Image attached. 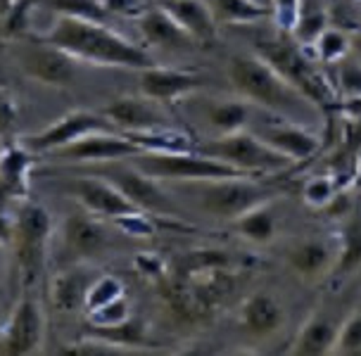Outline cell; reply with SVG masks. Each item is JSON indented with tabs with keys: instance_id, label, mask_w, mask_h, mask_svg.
I'll list each match as a JSON object with an SVG mask.
<instances>
[{
	"instance_id": "cell-27",
	"label": "cell",
	"mask_w": 361,
	"mask_h": 356,
	"mask_svg": "<svg viewBox=\"0 0 361 356\" xmlns=\"http://www.w3.org/2000/svg\"><path fill=\"white\" fill-rule=\"evenodd\" d=\"M86 333L98 335V338L126 349L128 354L138 352L143 347H152L150 335H147V326L140 319H135V316H128L126 321L117 323V326H90Z\"/></svg>"
},
{
	"instance_id": "cell-6",
	"label": "cell",
	"mask_w": 361,
	"mask_h": 356,
	"mask_svg": "<svg viewBox=\"0 0 361 356\" xmlns=\"http://www.w3.org/2000/svg\"><path fill=\"white\" fill-rule=\"evenodd\" d=\"M197 188V202L209 216L233 223L245 211L255 209L264 202L274 200V192L269 188L259 185L250 176H231L214 178L202 183H190Z\"/></svg>"
},
{
	"instance_id": "cell-8",
	"label": "cell",
	"mask_w": 361,
	"mask_h": 356,
	"mask_svg": "<svg viewBox=\"0 0 361 356\" xmlns=\"http://www.w3.org/2000/svg\"><path fill=\"white\" fill-rule=\"evenodd\" d=\"M95 166H98V169L93 173H100V176H105L107 180H112V183L143 211L157 214V216H171V219L178 216L176 204H173V200L162 190L159 180H154L152 176L143 173L128 159L102 161V164H95Z\"/></svg>"
},
{
	"instance_id": "cell-19",
	"label": "cell",
	"mask_w": 361,
	"mask_h": 356,
	"mask_svg": "<svg viewBox=\"0 0 361 356\" xmlns=\"http://www.w3.org/2000/svg\"><path fill=\"white\" fill-rule=\"evenodd\" d=\"M38 154L24 142H5L0 154V190L8 197H27L29 178L36 166Z\"/></svg>"
},
{
	"instance_id": "cell-28",
	"label": "cell",
	"mask_w": 361,
	"mask_h": 356,
	"mask_svg": "<svg viewBox=\"0 0 361 356\" xmlns=\"http://www.w3.org/2000/svg\"><path fill=\"white\" fill-rule=\"evenodd\" d=\"M252 119V102L247 100H219L207 107V121L216 135L235 133L247 128Z\"/></svg>"
},
{
	"instance_id": "cell-44",
	"label": "cell",
	"mask_w": 361,
	"mask_h": 356,
	"mask_svg": "<svg viewBox=\"0 0 361 356\" xmlns=\"http://www.w3.org/2000/svg\"><path fill=\"white\" fill-rule=\"evenodd\" d=\"M135 266H138L140 274L152 278V281H162L166 276V264L157 254H140L135 259Z\"/></svg>"
},
{
	"instance_id": "cell-18",
	"label": "cell",
	"mask_w": 361,
	"mask_h": 356,
	"mask_svg": "<svg viewBox=\"0 0 361 356\" xmlns=\"http://www.w3.org/2000/svg\"><path fill=\"white\" fill-rule=\"evenodd\" d=\"M340 323L326 312H314L302 323L290 352L295 356H328L338 342Z\"/></svg>"
},
{
	"instance_id": "cell-32",
	"label": "cell",
	"mask_w": 361,
	"mask_h": 356,
	"mask_svg": "<svg viewBox=\"0 0 361 356\" xmlns=\"http://www.w3.org/2000/svg\"><path fill=\"white\" fill-rule=\"evenodd\" d=\"M212 10L216 15V22L228 24H252L271 17V10L262 8L255 0H212Z\"/></svg>"
},
{
	"instance_id": "cell-10",
	"label": "cell",
	"mask_w": 361,
	"mask_h": 356,
	"mask_svg": "<svg viewBox=\"0 0 361 356\" xmlns=\"http://www.w3.org/2000/svg\"><path fill=\"white\" fill-rule=\"evenodd\" d=\"M19 64L27 71V76L53 88H67L76 79L74 57L36 36L24 45H19Z\"/></svg>"
},
{
	"instance_id": "cell-22",
	"label": "cell",
	"mask_w": 361,
	"mask_h": 356,
	"mask_svg": "<svg viewBox=\"0 0 361 356\" xmlns=\"http://www.w3.org/2000/svg\"><path fill=\"white\" fill-rule=\"evenodd\" d=\"M64 247L72 252L74 257H90L100 252L107 243V231L100 223V216L95 214H72L62 226Z\"/></svg>"
},
{
	"instance_id": "cell-52",
	"label": "cell",
	"mask_w": 361,
	"mask_h": 356,
	"mask_svg": "<svg viewBox=\"0 0 361 356\" xmlns=\"http://www.w3.org/2000/svg\"><path fill=\"white\" fill-rule=\"evenodd\" d=\"M0 245H3V243H0ZM0 266H3V250H0Z\"/></svg>"
},
{
	"instance_id": "cell-12",
	"label": "cell",
	"mask_w": 361,
	"mask_h": 356,
	"mask_svg": "<svg viewBox=\"0 0 361 356\" xmlns=\"http://www.w3.org/2000/svg\"><path fill=\"white\" fill-rule=\"evenodd\" d=\"M138 152L140 147L133 140H128L121 131H107L83 135L69 145L57 147L48 157L62 161V164H102V161L128 159Z\"/></svg>"
},
{
	"instance_id": "cell-38",
	"label": "cell",
	"mask_w": 361,
	"mask_h": 356,
	"mask_svg": "<svg viewBox=\"0 0 361 356\" xmlns=\"http://www.w3.org/2000/svg\"><path fill=\"white\" fill-rule=\"evenodd\" d=\"M326 27H328V15L324 10H305V5H302L300 19H298V24H295V29L290 31V36L307 48V45H312L316 41V36Z\"/></svg>"
},
{
	"instance_id": "cell-34",
	"label": "cell",
	"mask_w": 361,
	"mask_h": 356,
	"mask_svg": "<svg viewBox=\"0 0 361 356\" xmlns=\"http://www.w3.org/2000/svg\"><path fill=\"white\" fill-rule=\"evenodd\" d=\"M43 5L57 17H76L90 22H107L109 17L102 0H43Z\"/></svg>"
},
{
	"instance_id": "cell-14",
	"label": "cell",
	"mask_w": 361,
	"mask_h": 356,
	"mask_svg": "<svg viewBox=\"0 0 361 356\" xmlns=\"http://www.w3.org/2000/svg\"><path fill=\"white\" fill-rule=\"evenodd\" d=\"M204 86V76L197 71H185L176 67H159L150 64L138 69V90L140 95L154 102H173L195 93Z\"/></svg>"
},
{
	"instance_id": "cell-51",
	"label": "cell",
	"mask_w": 361,
	"mask_h": 356,
	"mask_svg": "<svg viewBox=\"0 0 361 356\" xmlns=\"http://www.w3.org/2000/svg\"><path fill=\"white\" fill-rule=\"evenodd\" d=\"M3 150H5V140L0 138V154H3Z\"/></svg>"
},
{
	"instance_id": "cell-43",
	"label": "cell",
	"mask_w": 361,
	"mask_h": 356,
	"mask_svg": "<svg viewBox=\"0 0 361 356\" xmlns=\"http://www.w3.org/2000/svg\"><path fill=\"white\" fill-rule=\"evenodd\" d=\"M343 142L352 154L361 152V114H345Z\"/></svg>"
},
{
	"instance_id": "cell-53",
	"label": "cell",
	"mask_w": 361,
	"mask_h": 356,
	"mask_svg": "<svg viewBox=\"0 0 361 356\" xmlns=\"http://www.w3.org/2000/svg\"><path fill=\"white\" fill-rule=\"evenodd\" d=\"M357 157H361V152H359V154H357Z\"/></svg>"
},
{
	"instance_id": "cell-1",
	"label": "cell",
	"mask_w": 361,
	"mask_h": 356,
	"mask_svg": "<svg viewBox=\"0 0 361 356\" xmlns=\"http://www.w3.org/2000/svg\"><path fill=\"white\" fill-rule=\"evenodd\" d=\"M36 38L48 41L69 53L76 62L98 64V67H121V69H145L152 57L145 48L128 41L119 31L107 27V22H90L76 17H57L48 31Z\"/></svg>"
},
{
	"instance_id": "cell-37",
	"label": "cell",
	"mask_w": 361,
	"mask_h": 356,
	"mask_svg": "<svg viewBox=\"0 0 361 356\" xmlns=\"http://www.w3.org/2000/svg\"><path fill=\"white\" fill-rule=\"evenodd\" d=\"M333 354H340V356L361 354V309L352 312L340 323V333H338V342H335Z\"/></svg>"
},
{
	"instance_id": "cell-24",
	"label": "cell",
	"mask_w": 361,
	"mask_h": 356,
	"mask_svg": "<svg viewBox=\"0 0 361 356\" xmlns=\"http://www.w3.org/2000/svg\"><path fill=\"white\" fill-rule=\"evenodd\" d=\"M93 278L95 274H90L86 266H72L62 271V274H57L50 281V300H53V307L62 314H72L76 309H83Z\"/></svg>"
},
{
	"instance_id": "cell-9",
	"label": "cell",
	"mask_w": 361,
	"mask_h": 356,
	"mask_svg": "<svg viewBox=\"0 0 361 356\" xmlns=\"http://www.w3.org/2000/svg\"><path fill=\"white\" fill-rule=\"evenodd\" d=\"M119 131L112 121L107 119L105 112H90V109H72V112L62 114L55 124H50L45 131L27 135L22 142L34 150L36 154H50L57 147H64L69 142L83 138L90 133H107Z\"/></svg>"
},
{
	"instance_id": "cell-50",
	"label": "cell",
	"mask_w": 361,
	"mask_h": 356,
	"mask_svg": "<svg viewBox=\"0 0 361 356\" xmlns=\"http://www.w3.org/2000/svg\"><path fill=\"white\" fill-rule=\"evenodd\" d=\"M255 3H259L262 8H269L271 10V0H255Z\"/></svg>"
},
{
	"instance_id": "cell-31",
	"label": "cell",
	"mask_w": 361,
	"mask_h": 356,
	"mask_svg": "<svg viewBox=\"0 0 361 356\" xmlns=\"http://www.w3.org/2000/svg\"><path fill=\"white\" fill-rule=\"evenodd\" d=\"M307 50L321 67H331V64H338L345 55L352 53V34L326 27L312 45H307Z\"/></svg>"
},
{
	"instance_id": "cell-13",
	"label": "cell",
	"mask_w": 361,
	"mask_h": 356,
	"mask_svg": "<svg viewBox=\"0 0 361 356\" xmlns=\"http://www.w3.org/2000/svg\"><path fill=\"white\" fill-rule=\"evenodd\" d=\"M67 190L79 200L83 209L100 219H112L114 221L124 214L140 211V207H135L112 180L93 171H86L83 176L67 180Z\"/></svg>"
},
{
	"instance_id": "cell-20",
	"label": "cell",
	"mask_w": 361,
	"mask_h": 356,
	"mask_svg": "<svg viewBox=\"0 0 361 356\" xmlns=\"http://www.w3.org/2000/svg\"><path fill=\"white\" fill-rule=\"evenodd\" d=\"M240 323L255 338H271L286 326V309L269 293H252L240 307Z\"/></svg>"
},
{
	"instance_id": "cell-47",
	"label": "cell",
	"mask_w": 361,
	"mask_h": 356,
	"mask_svg": "<svg viewBox=\"0 0 361 356\" xmlns=\"http://www.w3.org/2000/svg\"><path fill=\"white\" fill-rule=\"evenodd\" d=\"M338 114H361V100H343L335 105Z\"/></svg>"
},
{
	"instance_id": "cell-29",
	"label": "cell",
	"mask_w": 361,
	"mask_h": 356,
	"mask_svg": "<svg viewBox=\"0 0 361 356\" xmlns=\"http://www.w3.org/2000/svg\"><path fill=\"white\" fill-rule=\"evenodd\" d=\"M274 202V200H271ZM271 202H264L255 209L245 211L243 216H238L233 221V228L240 238H245L247 243L255 245H269L276 238V216L271 211Z\"/></svg>"
},
{
	"instance_id": "cell-15",
	"label": "cell",
	"mask_w": 361,
	"mask_h": 356,
	"mask_svg": "<svg viewBox=\"0 0 361 356\" xmlns=\"http://www.w3.org/2000/svg\"><path fill=\"white\" fill-rule=\"evenodd\" d=\"M257 135L269 142L274 150H279L281 154H286L288 159L295 161H307L309 157H314L321 150V138L316 133H312L309 128L295 124V121H269L264 124Z\"/></svg>"
},
{
	"instance_id": "cell-41",
	"label": "cell",
	"mask_w": 361,
	"mask_h": 356,
	"mask_svg": "<svg viewBox=\"0 0 361 356\" xmlns=\"http://www.w3.org/2000/svg\"><path fill=\"white\" fill-rule=\"evenodd\" d=\"M302 3L305 0H271V19L276 22L279 31L290 34L295 29L302 12Z\"/></svg>"
},
{
	"instance_id": "cell-36",
	"label": "cell",
	"mask_w": 361,
	"mask_h": 356,
	"mask_svg": "<svg viewBox=\"0 0 361 356\" xmlns=\"http://www.w3.org/2000/svg\"><path fill=\"white\" fill-rule=\"evenodd\" d=\"M302 197L312 209H328L333 200L338 197V183L328 173H319V176L307 178L305 188H302Z\"/></svg>"
},
{
	"instance_id": "cell-48",
	"label": "cell",
	"mask_w": 361,
	"mask_h": 356,
	"mask_svg": "<svg viewBox=\"0 0 361 356\" xmlns=\"http://www.w3.org/2000/svg\"><path fill=\"white\" fill-rule=\"evenodd\" d=\"M352 53L361 60V29L352 34Z\"/></svg>"
},
{
	"instance_id": "cell-11",
	"label": "cell",
	"mask_w": 361,
	"mask_h": 356,
	"mask_svg": "<svg viewBox=\"0 0 361 356\" xmlns=\"http://www.w3.org/2000/svg\"><path fill=\"white\" fill-rule=\"evenodd\" d=\"M45 340V316L41 302L31 295L22 297L12 314L8 316L0 333V352L10 356H29L43 347Z\"/></svg>"
},
{
	"instance_id": "cell-40",
	"label": "cell",
	"mask_w": 361,
	"mask_h": 356,
	"mask_svg": "<svg viewBox=\"0 0 361 356\" xmlns=\"http://www.w3.org/2000/svg\"><path fill=\"white\" fill-rule=\"evenodd\" d=\"M131 316V309H128V300L126 295L119 297V300L105 304V307L95 309V312L88 314V323L90 326H117V323L126 321Z\"/></svg>"
},
{
	"instance_id": "cell-45",
	"label": "cell",
	"mask_w": 361,
	"mask_h": 356,
	"mask_svg": "<svg viewBox=\"0 0 361 356\" xmlns=\"http://www.w3.org/2000/svg\"><path fill=\"white\" fill-rule=\"evenodd\" d=\"M109 15H135L143 12V0H102Z\"/></svg>"
},
{
	"instance_id": "cell-23",
	"label": "cell",
	"mask_w": 361,
	"mask_h": 356,
	"mask_svg": "<svg viewBox=\"0 0 361 356\" xmlns=\"http://www.w3.org/2000/svg\"><path fill=\"white\" fill-rule=\"evenodd\" d=\"M335 252L338 247L326 240H302L288 252V264L300 278L316 281L321 276H331Z\"/></svg>"
},
{
	"instance_id": "cell-3",
	"label": "cell",
	"mask_w": 361,
	"mask_h": 356,
	"mask_svg": "<svg viewBox=\"0 0 361 356\" xmlns=\"http://www.w3.org/2000/svg\"><path fill=\"white\" fill-rule=\"evenodd\" d=\"M228 76L238 95L252 105H259L269 112L293 119L305 112V107H314L300 90H295L267 60L259 55H235L231 57Z\"/></svg>"
},
{
	"instance_id": "cell-16",
	"label": "cell",
	"mask_w": 361,
	"mask_h": 356,
	"mask_svg": "<svg viewBox=\"0 0 361 356\" xmlns=\"http://www.w3.org/2000/svg\"><path fill=\"white\" fill-rule=\"evenodd\" d=\"M138 31L147 43L154 48L166 50H183L195 45L197 41L173 19L169 12L159 8L157 3L152 8H145L138 15Z\"/></svg>"
},
{
	"instance_id": "cell-2",
	"label": "cell",
	"mask_w": 361,
	"mask_h": 356,
	"mask_svg": "<svg viewBox=\"0 0 361 356\" xmlns=\"http://www.w3.org/2000/svg\"><path fill=\"white\" fill-rule=\"evenodd\" d=\"M255 53L267 60L295 90H300L316 109H335L340 102L335 83L328 79L312 53L286 31L255 43Z\"/></svg>"
},
{
	"instance_id": "cell-17",
	"label": "cell",
	"mask_w": 361,
	"mask_h": 356,
	"mask_svg": "<svg viewBox=\"0 0 361 356\" xmlns=\"http://www.w3.org/2000/svg\"><path fill=\"white\" fill-rule=\"evenodd\" d=\"M107 119L119 131H150V128L171 126V121L157 109V102L150 98H121L105 107Z\"/></svg>"
},
{
	"instance_id": "cell-39",
	"label": "cell",
	"mask_w": 361,
	"mask_h": 356,
	"mask_svg": "<svg viewBox=\"0 0 361 356\" xmlns=\"http://www.w3.org/2000/svg\"><path fill=\"white\" fill-rule=\"evenodd\" d=\"M114 226H117L121 233L133 235V238H150L157 233V221L152 219L150 211H143V209L114 219Z\"/></svg>"
},
{
	"instance_id": "cell-21",
	"label": "cell",
	"mask_w": 361,
	"mask_h": 356,
	"mask_svg": "<svg viewBox=\"0 0 361 356\" xmlns=\"http://www.w3.org/2000/svg\"><path fill=\"white\" fill-rule=\"evenodd\" d=\"M197 43H212L216 36V15L204 0H154Z\"/></svg>"
},
{
	"instance_id": "cell-35",
	"label": "cell",
	"mask_w": 361,
	"mask_h": 356,
	"mask_svg": "<svg viewBox=\"0 0 361 356\" xmlns=\"http://www.w3.org/2000/svg\"><path fill=\"white\" fill-rule=\"evenodd\" d=\"M124 295H126V290L119 278H114L109 274H100L93 278V283H90L83 309H86V314H90V312H95V309L105 307V304L119 300V297H124Z\"/></svg>"
},
{
	"instance_id": "cell-49",
	"label": "cell",
	"mask_w": 361,
	"mask_h": 356,
	"mask_svg": "<svg viewBox=\"0 0 361 356\" xmlns=\"http://www.w3.org/2000/svg\"><path fill=\"white\" fill-rule=\"evenodd\" d=\"M354 185L361 190V157L357 159V169H354Z\"/></svg>"
},
{
	"instance_id": "cell-46",
	"label": "cell",
	"mask_w": 361,
	"mask_h": 356,
	"mask_svg": "<svg viewBox=\"0 0 361 356\" xmlns=\"http://www.w3.org/2000/svg\"><path fill=\"white\" fill-rule=\"evenodd\" d=\"M12 233H15V219H10L8 214L0 209V243H12Z\"/></svg>"
},
{
	"instance_id": "cell-4",
	"label": "cell",
	"mask_w": 361,
	"mask_h": 356,
	"mask_svg": "<svg viewBox=\"0 0 361 356\" xmlns=\"http://www.w3.org/2000/svg\"><path fill=\"white\" fill-rule=\"evenodd\" d=\"M131 164L140 171L152 176L159 183H202V180L214 178H231V176H247L238 171L235 166L226 161L209 157L200 150L185 152H138L128 157Z\"/></svg>"
},
{
	"instance_id": "cell-30",
	"label": "cell",
	"mask_w": 361,
	"mask_h": 356,
	"mask_svg": "<svg viewBox=\"0 0 361 356\" xmlns=\"http://www.w3.org/2000/svg\"><path fill=\"white\" fill-rule=\"evenodd\" d=\"M231 266V254H226L219 247H195L188 250L185 254H180L173 262V276L190 278V276H202L209 271L228 269Z\"/></svg>"
},
{
	"instance_id": "cell-5",
	"label": "cell",
	"mask_w": 361,
	"mask_h": 356,
	"mask_svg": "<svg viewBox=\"0 0 361 356\" xmlns=\"http://www.w3.org/2000/svg\"><path fill=\"white\" fill-rule=\"evenodd\" d=\"M195 150L221 159L226 164L235 166L238 171L247 173V176L276 173L293 164V159H288L286 154L274 150L269 142H264L259 135L247 131V128L226 135H214V138L204 142H197Z\"/></svg>"
},
{
	"instance_id": "cell-42",
	"label": "cell",
	"mask_w": 361,
	"mask_h": 356,
	"mask_svg": "<svg viewBox=\"0 0 361 356\" xmlns=\"http://www.w3.org/2000/svg\"><path fill=\"white\" fill-rule=\"evenodd\" d=\"M19 105L8 90H0V138L8 140L19 126Z\"/></svg>"
},
{
	"instance_id": "cell-33",
	"label": "cell",
	"mask_w": 361,
	"mask_h": 356,
	"mask_svg": "<svg viewBox=\"0 0 361 356\" xmlns=\"http://www.w3.org/2000/svg\"><path fill=\"white\" fill-rule=\"evenodd\" d=\"M335 90L340 102L343 100H361V60L354 53L345 55L335 64Z\"/></svg>"
},
{
	"instance_id": "cell-25",
	"label": "cell",
	"mask_w": 361,
	"mask_h": 356,
	"mask_svg": "<svg viewBox=\"0 0 361 356\" xmlns=\"http://www.w3.org/2000/svg\"><path fill=\"white\" fill-rule=\"evenodd\" d=\"M335 247L338 252L331 269L333 278H347L361 269V216H352L343 223Z\"/></svg>"
},
{
	"instance_id": "cell-26",
	"label": "cell",
	"mask_w": 361,
	"mask_h": 356,
	"mask_svg": "<svg viewBox=\"0 0 361 356\" xmlns=\"http://www.w3.org/2000/svg\"><path fill=\"white\" fill-rule=\"evenodd\" d=\"M128 140H133L140 147V152H185L195 150L197 142L185 131H178L173 126H159L150 131H121Z\"/></svg>"
},
{
	"instance_id": "cell-7",
	"label": "cell",
	"mask_w": 361,
	"mask_h": 356,
	"mask_svg": "<svg viewBox=\"0 0 361 356\" xmlns=\"http://www.w3.org/2000/svg\"><path fill=\"white\" fill-rule=\"evenodd\" d=\"M50 233H53V219H50L48 209L38 202H29V200L22 202L15 216L12 243H15L17 264L27 285H34L43 276Z\"/></svg>"
}]
</instances>
